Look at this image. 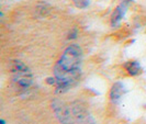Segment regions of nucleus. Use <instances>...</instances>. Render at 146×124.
<instances>
[{
  "label": "nucleus",
  "instance_id": "obj_1",
  "mask_svg": "<svg viewBox=\"0 0 146 124\" xmlns=\"http://www.w3.org/2000/svg\"><path fill=\"white\" fill-rule=\"evenodd\" d=\"M81 63L82 50L80 46L77 44L67 46L54 67L57 93H65L78 82L81 74Z\"/></svg>",
  "mask_w": 146,
  "mask_h": 124
},
{
  "label": "nucleus",
  "instance_id": "obj_2",
  "mask_svg": "<svg viewBox=\"0 0 146 124\" xmlns=\"http://www.w3.org/2000/svg\"><path fill=\"white\" fill-rule=\"evenodd\" d=\"M52 108L55 112V115L63 124H88L90 115L81 104L73 102L66 104L60 100H54Z\"/></svg>",
  "mask_w": 146,
  "mask_h": 124
},
{
  "label": "nucleus",
  "instance_id": "obj_3",
  "mask_svg": "<svg viewBox=\"0 0 146 124\" xmlns=\"http://www.w3.org/2000/svg\"><path fill=\"white\" fill-rule=\"evenodd\" d=\"M11 72L13 75V81H15L17 87H19L22 90H27L32 86V84H33L32 72L21 60L13 62L12 67H11Z\"/></svg>",
  "mask_w": 146,
  "mask_h": 124
},
{
  "label": "nucleus",
  "instance_id": "obj_4",
  "mask_svg": "<svg viewBox=\"0 0 146 124\" xmlns=\"http://www.w3.org/2000/svg\"><path fill=\"white\" fill-rule=\"evenodd\" d=\"M126 10H127V1L121 2V3L114 9L113 13L111 15V25H112V27H117V25H119V24L121 23L123 17H124L125 13H126Z\"/></svg>",
  "mask_w": 146,
  "mask_h": 124
},
{
  "label": "nucleus",
  "instance_id": "obj_5",
  "mask_svg": "<svg viewBox=\"0 0 146 124\" xmlns=\"http://www.w3.org/2000/svg\"><path fill=\"white\" fill-rule=\"evenodd\" d=\"M126 92V89H125L124 85L120 81H117L113 84V86L111 87V90H110V100L112 103H117L122 97L124 95V93Z\"/></svg>",
  "mask_w": 146,
  "mask_h": 124
},
{
  "label": "nucleus",
  "instance_id": "obj_6",
  "mask_svg": "<svg viewBox=\"0 0 146 124\" xmlns=\"http://www.w3.org/2000/svg\"><path fill=\"white\" fill-rule=\"evenodd\" d=\"M124 68L130 76H137L142 72V66L136 60H130V62L125 63Z\"/></svg>",
  "mask_w": 146,
  "mask_h": 124
},
{
  "label": "nucleus",
  "instance_id": "obj_7",
  "mask_svg": "<svg viewBox=\"0 0 146 124\" xmlns=\"http://www.w3.org/2000/svg\"><path fill=\"white\" fill-rule=\"evenodd\" d=\"M73 1H74V5L77 8H79V9H85L90 3L89 0H73Z\"/></svg>",
  "mask_w": 146,
  "mask_h": 124
},
{
  "label": "nucleus",
  "instance_id": "obj_8",
  "mask_svg": "<svg viewBox=\"0 0 146 124\" xmlns=\"http://www.w3.org/2000/svg\"><path fill=\"white\" fill-rule=\"evenodd\" d=\"M77 36H78V31H77V29L70 30V32L68 34V40H75V38H77Z\"/></svg>",
  "mask_w": 146,
  "mask_h": 124
},
{
  "label": "nucleus",
  "instance_id": "obj_9",
  "mask_svg": "<svg viewBox=\"0 0 146 124\" xmlns=\"http://www.w3.org/2000/svg\"><path fill=\"white\" fill-rule=\"evenodd\" d=\"M46 82L48 84V85H51V86H53V85H56V78L55 77H48L47 79H46Z\"/></svg>",
  "mask_w": 146,
  "mask_h": 124
},
{
  "label": "nucleus",
  "instance_id": "obj_10",
  "mask_svg": "<svg viewBox=\"0 0 146 124\" xmlns=\"http://www.w3.org/2000/svg\"><path fill=\"white\" fill-rule=\"evenodd\" d=\"M0 124H6V121H5L3 119H1V120H0Z\"/></svg>",
  "mask_w": 146,
  "mask_h": 124
},
{
  "label": "nucleus",
  "instance_id": "obj_11",
  "mask_svg": "<svg viewBox=\"0 0 146 124\" xmlns=\"http://www.w3.org/2000/svg\"><path fill=\"white\" fill-rule=\"evenodd\" d=\"M129 1H131V0H129Z\"/></svg>",
  "mask_w": 146,
  "mask_h": 124
}]
</instances>
